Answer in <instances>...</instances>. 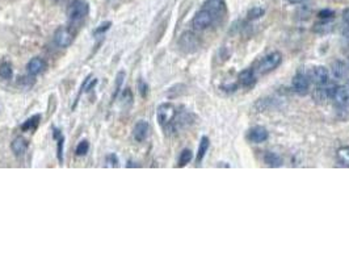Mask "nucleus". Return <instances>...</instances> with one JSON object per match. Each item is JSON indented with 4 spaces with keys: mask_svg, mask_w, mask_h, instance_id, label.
Masks as SVG:
<instances>
[{
    "mask_svg": "<svg viewBox=\"0 0 349 263\" xmlns=\"http://www.w3.org/2000/svg\"><path fill=\"white\" fill-rule=\"evenodd\" d=\"M281 63H282V54L277 52V50L276 52H270V53L266 54L265 57H262L258 62L255 71H258L260 75H266V74L272 73L276 69H278Z\"/></svg>",
    "mask_w": 349,
    "mask_h": 263,
    "instance_id": "1",
    "label": "nucleus"
},
{
    "mask_svg": "<svg viewBox=\"0 0 349 263\" xmlns=\"http://www.w3.org/2000/svg\"><path fill=\"white\" fill-rule=\"evenodd\" d=\"M156 117H158V122L163 129L168 130L170 128L174 126V122L177 117V109L174 104L171 103H163L160 104L156 112Z\"/></svg>",
    "mask_w": 349,
    "mask_h": 263,
    "instance_id": "2",
    "label": "nucleus"
},
{
    "mask_svg": "<svg viewBox=\"0 0 349 263\" xmlns=\"http://www.w3.org/2000/svg\"><path fill=\"white\" fill-rule=\"evenodd\" d=\"M89 13V4L86 0H72L67 8V16L71 23H79Z\"/></svg>",
    "mask_w": 349,
    "mask_h": 263,
    "instance_id": "3",
    "label": "nucleus"
},
{
    "mask_svg": "<svg viewBox=\"0 0 349 263\" xmlns=\"http://www.w3.org/2000/svg\"><path fill=\"white\" fill-rule=\"evenodd\" d=\"M216 16L213 15L212 12L209 9L202 7L200 11L194 15L193 20H192V27H193L194 31L202 32L206 31L208 28H210L216 21Z\"/></svg>",
    "mask_w": 349,
    "mask_h": 263,
    "instance_id": "4",
    "label": "nucleus"
},
{
    "mask_svg": "<svg viewBox=\"0 0 349 263\" xmlns=\"http://www.w3.org/2000/svg\"><path fill=\"white\" fill-rule=\"evenodd\" d=\"M292 88L297 95H307L308 90H310V79H308V75H306V74L302 73V71L297 73L292 80Z\"/></svg>",
    "mask_w": 349,
    "mask_h": 263,
    "instance_id": "5",
    "label": "nucleus"
},
{
    "mask_svg": "<svg viewBox=\"0 0 349 263\" xmlns=\"http://www.w3.org/2000/svg\"><path fill=\"white\" fill-rule=\"evenodd\" d=\"M308 79L316 84L318 87H320V86H324L330 82V71L326 66H314L308 73Z\"/></svg>",
    "mask_w": 349,
    "mask_h": 263,
    "instance_id": "6",
    "label": "nucleus"
},
{
    "mask_svg": "<svg viewBox=\"0 0 349 263\" xmlns=\"http://www.w3.org/2000/svg\"><path fill=\"white\" fill-rule=\"evenodd\" d=\"M178 46L182 52L185 53H194L196 50L200 48V41H198L197 36L192 33V32H185L184 35L178 40Z\"/></svg>",
    "mask_w": 349,
    "mask_h": 263,
    "instance_id": "7",
    "label": "nucleus"
},
{
    "mask_svg": "<svg viewBox=\"0 0 349 263\" xmlns=\"http://www.w3.org/2000/svg\"><path fill=\"white\" fill-rule=\"evenodd\" d=\"M54 42L59 48H69L74 42V33L69 27H59L54 33Z\"/></svg>",
    "mask_w": 349,
    "mask_h": 263,
    "instance_id": "8",
    "label": "nucleus"
},
{
    "mask_svg": "<svg viewBox=\"0 0 349 263\" xmlns=\"http://www.w3.org/2000/svg\"><path fill=\"white\" fill-rule=\"evenodd\" d=\"M269 137V132L266 129L265 126L262 125H256L252 126L251 129H248L247 132V140L251 142V144H262V142H265Z\"/></svg>",
    "mask_w": 349,
    "mask_h": 263,
    "instance_id": "9",
    "label": "nucleus"
},
{
    "mask_svg": "<svg viewBox=\"0 0 349 263\" xmlns=\"http://www.w3.org/2000/svg\"><path fill=\"white\" fill-rule=\"evenodd\" d=\"M46 69H47V63H46L45 59H42L40 57L32 58L27 65V71L31 76H37L40 74L45 73Z\"/></svg>",
    "mask_w": 349,
    "mask_h": 263,
    "instance_id": "10",
    "label": "nucleus"
},
{
    "mask_svg": "<svg viewBox=\"0 0 349 263\" xmlns=\"http://www.w3.org/2000/svg\"><path fill=\"white\" fill-rule=\"evenodd\" d=\"M148 132H150V125L147 121L144 120H139L135 124L133 129V137L137 142H143L146 138L148 137Z\"/></svg>",
    "mask_w": 349,
    "mask_h": 263,
    "instance_id": "11",
    "label": "nucleus"
},
{
    "mask_svg": "<svg viewBox=\"0 0 349 263\" xmlns=\"http://www.w3.org/2000/svg\"><path fill=\"white\" fill-rule=\"evenodd\" d=\"M332 99L343 107H349V83L338 86Z\"/></svg>",
    "mask_w": 349,
    "mask_h": 263,
    "instance_id": "12",
    "label": "nucleus"
},
{
    "mask_svg": "<svg viewBox=\"0 0 349 263\" xmlns=\"http://www.w3.org/2000/svg\"><path fill=\"white\" fill-rule=\"evenodd\" d=\"M28 146H29V142H28L27 138H24L23 136H19L16 137L11 144V149L12 153L15 154L16 157H23L28 150Z\"/></svg>",
    "mask_w": 349,
    "mask_h": 263,
    "instance_id": "13",
    "label": "nucleus"
},
{
    "mask_svg": "<svg viewBox=\"0 0 349 263\" xmlns=\"http://www.w3.org/2000/svg\"><path fill=\"white\" fill-rule=\"evenodd\" d=\"M202 7L209 9L213 15L218 17L226 9V1L224 0H205V3H204Z\"/></svg>",
    "mask_w": 349,
    "mask_h": 263,
    "instance_id": "14",
    "label": "nucleus"
},
{
    "mask_svg": "<svg viewBox=\"0 0 349 263\" xmlns=\"http://www.w3.org/2000/svg\"><path fill=\"white\" fill-rule=\"evenodd\" d=\"M347 73H348V67L343 61H335L331 65V75L334 76L336 80H342L346 78Z\"/></svg>",
    "mask_w": 349,
    "mask_h": 263,
    "instance_id": "15",
    "label": "nucleus"
},
{
    "mask_svg": "<svg viewBox=\"0 0 349 263\" xmlns=\"http://www.w3.org/2000/svg\"><path fill=\"white\" fill-rule=\"evenodd\" d=\"M238 79H239V83L243 86V87H251L256 83V75H255V70L254 69H246L243 71H240L239 75H238Z\"/></svg>",
    "mask_w": 349,
    "mask_h": 263,
    "instance_id": "16",
    "label": "nucleus"
},
{
    "mask_svg": "<svg viewBox=\"0 0 349 263\" xmlns=\"http://www.w3.org/2000/svg\"><path fill=\"white\" fill-rule=\"evenodd\" d=\"M53 138L57 140V157L59 163H63V144H65V137L59 129L53 128Z\"/></svg>",
    "mask_w": 349,
    "mask_h": 263,
    "instance_id": "17",
    "label": "nucleus"
},
{
    "mask_svg": "<svg viewBox=\"0 0 349 263\" xmlns=\"http://www.w3.org/2000/svg\"><path fill=\"white\" fill-rule=\"evenodd\" d=\"M334 31V24L328 20H322L320 23H316L312 28V32L316 35H327L330 32Z\"/></svg>",
    "mask_w": 349,
    "mask_h": 263,
    "instance_id": "18",
    "label": "nucleus"
},
{
    "mask_svg": "<svg viewBox=\"0 0 349 263\" xmlns=\"http://www.w3.org/2000/svg\"><path fill=\"white\" fill-rule=\"evenodd\" d=\"M264 162H265L269 167H281L282 166V158L278 154L273 152H266L264 156Z\"/></svg>",
    "mask_w": 349,
    "mask_h": 263,
    "instance_id": "19",
    "label": "nucleus"
},
{
    "mask_svg": "<svg viewBox=\"0 0 349 263\" xmlns=\"http://www.w3.org/2000/svg\"><path fill=\"white\" fill-rule=\"evenodd\" d=\"M209 146H210L209 137H206V136H204V137L201 138V141H200V145H198L197 157H196V160H197V163H201L202 159L205 158L206 152L209 150Z\"/></svg>",
    "mask_w": 349,
    "mask_h": 263,
    "instance_id": "20",
    "label": "nucleus"
},
{
    "mask_svg": "<svg viewBox=\"0 0 349 263\" xmlns=\"http://www.w3.org/2000/svg\"><path fill=\"white\" fill-rule=\"evenodd\" d=\"M336 158H338L339 164L344 167H349V146H342L336 152Z\"/></svg>",
    "mask_w": 349,
    "mask_h": 263,
    "instance_id": "21",
    "label": "nucleus"
},
{
    "mask_svg": "<svg viewBox=\"0 0 349 263\" xmlns=\"http://www.w3.org/2000/svg\"><path fill=\"white\" fill-rule=\"evenodd\" d=\"M40 121H41V114H35V116H32L31 118H28L27 121L24 122L23 125H21V129H23L24 132L37 129Z\"/></svg>",
    "mask_w": 349,
    "mask_h": 263,
    "instance_id": "22",
    "label": "nucleus"
},
{
    "mask_svg": "<svg viewBox=\"0 0 349 263\" xmlns=\"http://www.w3.org/2000/svg\"><path fill=\"white\" fill-rule=\"evenodd\" d=\"M12 76H13V69H12V66L9 65L8 62H3V63L0 65V78L9 80L12 79Z\"/></svg>",
    "mask_w": 349,
    "mask_h": 263,
    "instance_id": "23",
    "label": "nucleus"
},
{
    "mask_svg": "<svg viewBox=\"0 0 349 263\" xmlns=\"http://www.w3.org/2000/svg\"><path fill=\"white\" fill-rule=\"evenodd\" d=\"M192 158H193V156H192V152H190L189 149L182 150L180 157H178V167H184V166H186V164L189 163L190 160H192Z\"/></svg>",
    "mask_w": 349,
    "mask_h": 263,
    "instance_id": "24",
    "label": "nucleus"
},
{
    "mask_svg": "<svg viewBox=\"0 0 349 263\" xmlns=\"http://www.w3.org/2000/svg\"><path fill=\"white\" fill-rule=\"evenodd\" d=\"M264 13H265V9L262 7H255V8H251L250 11H248V13H247V16H248V19L250 20H256V19H260L262 16H264Z\"/></svg>",
    "mask_w": 349,
    "mask_h": 263,
    "instance_id": "25",
    "label": "nucleus"
},
{
    "mask_svg": "<svg viewBox=\"0 0 349 263\" xmlns=\"http://www.w3.org/2000/svg\"><path fill=\"white\" fill-rule=\"evenodd\" d=\"M88 150H89V142H88L87 140H83V141H80L79 144H78L75 153L78 157H83L87 154Z\"/></svg>",
    "mask_w": 349,
    "mask_h": 263,
    "instance_id": "26",
    "label": "nucleus"
},
{
    "mask_svg": "<svg viewBox=\"0 0 349 263\" xmlns=\"http://www.w3.org/2000/svg\"><path fill=\"white\" fill-rule=\"evenodd\" d=\"M105 163L106 167H118L120 166V159H118V157L114 153H112V154L106 156Z\"/></svg>",
    "mask_w": 349,
    "mask_h": 263,
    "instance_id": "27",
    "label": "nucleus"
},
{
    "mask_svg": "<svg viewBox=\"0 0 349 263\" xmlns=\"http://www.w3.org/2000/svg\"><path fill=\"white\" fill-rule=\"evenodd\" d=\"M124 79H125V73H124V71H121V73H118L117 79H116V91H114V94H113V100L116 99V98L118 96V92L121 91L122 83H124Z\"/></svg>",
    "mask_w": 349,
    "mask_h": 263,
    "instance_id": "28",
    "label": "nucleus"
},
{
    "mask_svg": "<svg viewBox=\"0 0 349 263\" xmlns=\"http://www.w3.org/2000/svg\"><path fill=\"white\" fill-rule=\"evenodd\" d=\"M110 25H112V23H110V21H105V23L100 24L99 27H97V28H96V29H95V32H93V35H95V36L104 35L105 32L109 31Z\"/></svg>",
    "mask_w": 349,
    "mask_h": 263,
    "instance_id": "29",
    "label": "nucleus"
},
{
    "mask_svg": "<svg viewBox=\"0 0 349 263\" xmlns=\"http://www.w3.org/2000/svg\"><path fill=\"white\" fill-rule=\"evenodd\" d=\"M318 16L322 20H332L335 16V12L332 9H322L318 13Z\"/></svg>",
    "mask_w": 349,
    "mask_h": 263,
    "instance_id": "30",
    "label": "nucleus"
},
{
    "mask_svg": "<svg viewBox=\"0 0 349 263\" xmlns=\"http://www.w3.org/2000/svg\"><path fill=\"white\" fill-rule=\"evenodd\" d=\"M138 90H139V94L142 98H146L148 94V86L146 82H143V80L140 79L139 82H138Z\"/></svg>",
    "mask_w": 349,
    "mask_h": 263,
    "instance_id": "31",
    "label": "nucleus"
},
{
    "mask_svg": "<svg viewBox=\"0 0 349 263\" xmlns=\"http://www.w3.org/2000/svg\"><path fill=\"white\" fill-rule=\"evenodd\" d=\"M343 37H344V40H347V41L349 42V24H347L346 27H344V29H343Z\"/></svg>",
    "mask_w": 349,
    "mask_h": 263,
    "instance_id": "32",
    "label": "nucleus"
},
{
    "mask_svg": "<svg viewBox=\"0 0 349 263\" xmlns=\"http://www.w3.org/2000/svg\"><path fill=\"white\" fill-rule=\"evenodd\" d=\"M343 20L346 24H349V8L344 9V12H343Z\"/></svg>",
    "mask_w": 349,
    "mask_h": 263,
    "instance_id": "33",
    "label": "nucleus"
},
{
    "mask_svg": "<svg viewBox=\"0 0 349 263\" xmlns=\"http://www.w3.org/2000/svg\"><path fill=\"white\" fill-rule=\"evenodd\" d=\"M288 1L290 4H300V3H302L304 0H288Z\"/></svg>",
    "mask_w": 349,
    "mask_h": 263,
    "instance_id": "34",
    "label": "nucleus"
}]
</instances>
